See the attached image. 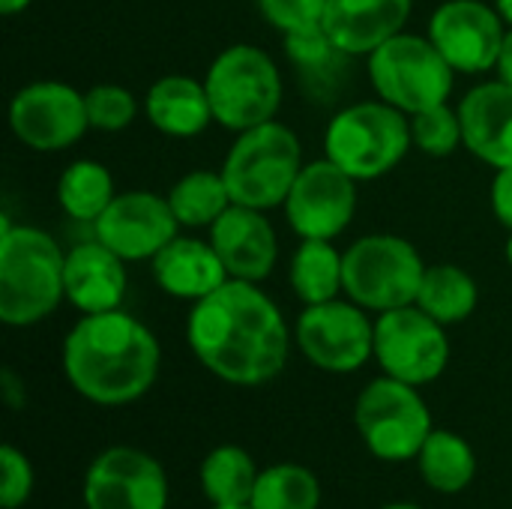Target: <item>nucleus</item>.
<instances>
[{
	"label": "nucleus",
	"mask_w": 512,
	"mask_h": 509,
	"mask_svg": "<svg viewBox=\"0 0 512 509\" xmlns=\"http://www.w3.org/2000/svg\"><path fill=\"white\" fill-rule=\"evenodd\" d=\"M252 509H318L321 507V483L315 471L297 462H279L258 474Z\"/></svg>",
	"instance_id": "29"
},
{
	"label": "nucleus",
	"mask_w": 512,
	"mask_h": 509,
	"mask_svg": "<svg viewBox=\"0 0 512 509\" xmlns=\"http://www.w3.org/2000/svg\"><path fill=\"white\" fill-rule=\"evenodd\" d=\"M150 273L162 294L186 303H198L210 297L231 279L210 240L183 237V234H177L150 261Z\"/></svg>",
	"instance_id": "21"
},
{
	"label": "nucleus",
	"mask_w": 512,
	"mask_h": 509,
	"mask_svg": "<svg viewBox=\"0 0 512 509\" xmlns=\"http://www.w3.org/2000/svg\"><path fill=\"white\" fill-rule=\"evenodd\" d=\"M30 3H33V0H0V12H3L6 18H12V15H18V12H24Z\"/></svg>",
	"instance_id": "38"
},
{
	"label": "nucleus",
	"mask_w": 512,
	"mask_h": 509,
	"mask_svg": "<svg viewBox=\"0 0 512 509\" xmlns=\"http://www.w3.org/2000/svg\"><path fill=\"white\" fill-rule=\"evenodd\" d=\"M165 198H168L180 228H210L234 204L222 171H210V168L186 171L168 189Z\"/></svg>",
	"instance_id": "28"
},
{
	"label": "nucleus",
	"mask_w": 512,
	"mask_h": 509,
	"mask_svg": "<svg viewBox=\"0 0 512 509\" xmlns=\"http://www.w3.org/2000/svg\"><path fill=\"white\" fill-rule=\"evenodd\" d=\"M93 231L96 240L132 264L153 261L180 234V222L165 195L150 189H129L117 192L108 210L93 222Z\"/></svg>",
	"instance_id": "16"
},
{
	"label": "nucleus",
	"mask_w": 512,
	"mask_h": 509,
	"mask_svg": "<svg viewBox=\"0 0 512 509\" xmlns=\"http://www.w3.org/2000/svg\"><path fill=\"white\" fill-rule=\"evenodd\" d=\"M426 267L408 237L366 234L345 249V297L375 315L411 306Z\"/></svg>",
	"instance_id": "8"
},
{
	"label": "nucleus",
	"mask_w": 512,
	"mask_h": 509,
	"mask_svg": "<svg viewBox=\"0 0 512 509\" xmlns=\"http://www.w3.org/2000/svg\"><path fill=\"white\" fill-rule=\"evenodd\" d=\"M33 486H36V471L30 459L15 444H3L0 447V504L3 509L24 507L33 495Z\"/></svg>",
	"instance_id": "34"
},
{
	"label": "nucleus",
	"mask_w": 512,
	"mask_h": 509,
	"mask_svg": "<svg viewBox=\"0 0 512 509\" xmlns=\"http://www.w3.org/2000/svg\"><path fill=\"white\" fill-rule=\"evenodd\" d=\"M9 129L33 153H60L90 129L84 93L54 78L30 81L9 99Z\"/></svg>",
	"instance_id": "12"
},
{
	"label": "nucleus",
	"mask_w": 512,
	"mask_h": 509,
	"mask_svg": "<svg viewBox=\"0 0 512 509\" xmlns=\"http://www.w3.org/2000/svg\"><path fill=\"white\" fill-rule=\"evenodd\" d=\"M282 42H285V51H288V57L294 60V66L303 69V72H324V69H330L339 57H345V54L333 45V39L327 36L324 24L297 30V33H288V36H282Z\"/></svg>",
	"instance_id": "32"
},
{
	"label": "nucleus",
	"mask_w": 512,
	"mask_h": 509,
	"mask_svg": "<svg viewBox=\"0 0 512 509\" xmlns=\"http://www.w3.org/2000/svg\"><path fill=\"white\" fill-rule=\"evenodd\" d=\"M414 0H330L324 30L345 57H369L408 27Z\"/></svg>",
	"instance_id": "19"
},
{
	"label": "nucleus",
	"mask_w": 512,
	"mask_h": 509,
	"mask_svg": "<svg viewBox=\"0 0 512 509\" xmlns=\"http://www.w3.org/2000/svg\"><path fill=\"white\" fill-rule=\"evenodd\" d=\"M411 141H414V150L432 159L453 156L459 147H465L459 108L444 102V105H432L426 111L411 114Z\"/></svg>",
	"instance_id": "30"
},
{
	"label": "nucleus",
	"mask_w": 512,
	"mask_h": 509,
	"mask_svg": "<svg viewBox=\"0 0 512 509\" xmlns=\"http://www.w3.org/2000/svg\"><path fill=\"white\" fill-rule=\"evenodd\" d=\"M186 342L213 378L231 387H264L285 372L294 330L258 282L228 279L192 303Z\"/></svg>",
	"instance_id": "1"
},
{
	"label": "nucleus",
	"mask_w": 512,
	"mask_h": 509,
	"mask_svg": "<svg viewBox=\"0 0 512 509\" xmlns=\"http://www.w3.org/2000/svg\"><path fill=\"white\" fill-rule=\"evenodd\" d=\"M3 396H6V405L9 408H21L24 405V390H18V381H15V372H3Z\"/></svg>",
	"instance_id": "37"
},
{
	"label": "nucleus",
	"mask_w": 512,
	"mask_h": 509,
	"mask_svg": "<svg viewBox=\"0 0 512 509\" xmlns=\"http://www.w3.org/2000/svg\"><path fill=\"white\" fill-rule=\"evenodd\" d=\"M60 366L69 387L99 408H123L150 393L162 348L153 330L123 309L81 315L66 333Z\"/></svg>",
	"instance_id": "2"
},
{
	"label": "nucleus",
	"mask_w": 512,
	"mask_h": 509,
	"mask_svg": "<svg viewBox=\"0 0 512 509\" xmlns=\"http://www.w3.org/2000/svg\"><path fill=\"white\" fill-rule=\"evenodd\" d=\"M357 180L327 156L306 162L282 210L300 240H336L357 216Z\"/></svg>",
	"instance_id": "13"
},
{
	"label": "nucleus",
	"mask_w": 512,
	"mask_h": 509,
	"mask_svg": "<svg viewBox=\"0 0 512 509\" xmlns=\"http://www.w3.org/2000/svg\"><path fill=\"white\" fill-rule=\"evenodd\" d=\"M411 147V117L384 99L345 105L324 129V156L357 183L387 177L402 165Z\"/></svg>",
	"instance_id": "4"
},
{
	"label": "nucleus",
	"mask_w": 512,
	"mask_h": 509,
	"mask_svg": "<svg viewBox=\"0 0 512 509\" xmlns=\"http://www.w3.org/2000/svg\"><path fill=\"white\" fill-rule=\"evenodd\" d=\"M204 87L216 123L234 135L276 120L285 93L276 60L249 42L222 48L207 66Z\"/></svg>",
	"instance_id": "6"
},
{
	"label": "nucleus",
	"mask_w": 512,
	"mask_h": 509,
	"mask_svg": "<svg viewBox=\"0 0 512 509\" xmlns=\"http://www.w3.org/2000/svg\"><path fill=\"white\" fill-rule=\"evenodd\" d=\"M81 498L84 509H168L171 486L159 459L138 447L114 444L90 462Z\"/></svg>",
	"instance_id": "14"
},
{
	"label": "nucleus",
	"mask_w": 512,
	"mask_h": 509,
	"mask_svg": "<svg viewBox=\"0 0 512 509\" xmlns=\"http://www.w3.org/2000/svg\"><path fill=\"white\" fill-rule=\"evenodd\" d=\"M381 509H423V507H417V504H408V501H399V504H387V507H381Z\"/></svg>",
	"instance_id": "40"
},
{
	"label": "nucleus",
	"mask_w": 512,
	"mask_h": 509,
	"mask_svg": "<svg viewBox=\"0 0 512 509\" xmlns=\"http://www.w3.org/2000/svg\"><path fill=\"white\" fill-rule=\"evenodd\" d=\"M66 303L81 315H99L123 306L126 297V261L102 240H84L66 252Z\"/></svg>",
	"instance_id": "20"
},
{
	"label": "nucleus",
	"mask_w": 512,
	"mask_h": 509,
	"mask_svg": "<svg viewBox=\"0 0 512 509\" xmlns=\"http://www.w3.org/2000/svg\"><path fill=\"white\" fill-rule=\"evenodd\" d=\"M354 426L366 450L390 465L420 456L426 438L435 432L432 411L420 387L381 375L369 381L354 405Z\"/></svg>",
	"instance_id": "9"
},
{
	"label": "nucleus",
	"mask_w": 512,
	"mask_h": 509,
	"mask_svg": "<svg viewBox=\"0 0 512 509\" xmlns=\"http://www.w3.org/2000/svg\"><path fill=\"white\" fill-rule=\"evenodd\" d=\"M426 36L459 75H480L498 66L507 24L495 3L444 0L432 12Z\"/></svg>",
	"instance_id": "15"
},
{
	"label": "nucleus",
	"mask_w": 512,
	"mask_h": 509,
	"mask_svg": "<svg viewBox=\"0 0 512 509\" xmlns=\"http://www.w3.org/2000/svg\"><path fill=\"white\" fill-rule=\"evenodd\" d=\"M465 150L489 168H512V84L495 78L471 87L459 102Z\"/></svg>",
	"instance_id": "18"
},
{
	"label": "nucleus",
	"mask_w": 512,
	"mask_h": 509,
	"mask_svg": "<svg viewBox=\"0 0 512 509\" xmlns=\"http://www.w3.org/2000/svg\"><path fill=\"white\" fill-rule=\"evenodd\" d=\"M294 345L315 369L351 375L375 360V321L348 297L303 306L294 324Z\"/></svg>",
	"instance_id": "10"
},
{
	"label": "nucleus",
	"mask_w": 512,
	"mask_h": 509,
	"mask_svg": "<svg viewBox=\"0 0 512 509\" xmlns=\"http://www.w3.org/2000/svg\"><path fill=\"white\" fill-rule=\"evenodd\" d=\"M210 509H252V507H210Z\"/></svg>",
	"instance_id": "42"
},
{
	"label": "nucleus",
	"mask_w": 512,
	"mask_h": 509,
	"mask_svg": "<svg viewBox=\"0 0 512 509\" xmlns=\"http://www.w3.org/2000/svg\"><path fill=\"white\" fill-rule=\"evenodd\" d=\"M372 90L408 117L432 105H444L456 87V69L429 36L402 30L366 57Z\"/></svg>",
	"instance_id": "7"
},
{
	"label": "nucleus",
	"mask_w": 512,
	"mask_h": 509,
	"mask_svg": "<svg viewBox=\"0 0 512 509\" xmlns=\"http://www.w3.org/2000/svg\"><path fill=\"white\" fill-rule=\"evenodd\" d=\"M417 468H420L423 483L432 492L459 495L477 477V453L462 435L447 432V429H435L417 456Z\"/></svg>",
	"instance_id": "26"
},
{
	"label": "nucleus",
	"mask_w": 512,
	"mask_h": 509,
	"mask_svg": "<svg viewBox=\"0 0 512 509\" xmlns=\"http://www.w3.org/2000/svg\"><path fill=\"white\" fill-rule=\"evenodd\" d=\"M414 303L444 327H453L477 312L480 285L459 264H429Z\"/></svg>",
	"instance_id": "24"
},
{
	"label": "nucleus",
	"mask_w": 512,
	"mask_h": 509,
	"mask_svg": "<svg viewBox=\"0 0 512 509\" xmlns=\"http://www.w3.org/2000/svg\"><path fill=\"white\" fill-rule=\"evenodd\" d=\"M258 474L261 468L243 447L222 444L204 456L198 480L210 507H249Z\"/></svg>",
	"instance_id": "25"
},
{
	"label": "nucleus",
	"mask_w": 512,
	"mask_h": 509,
	"mask_svg": "<svg viewBox=\"0 0 512 509\" xmlns=\"http://www.w3.org/2000/svg\"><path fill=\"white\" fill-rule=\"evenodd\" d=\"M507 261H510V267H512V231H510V240H507Z\"/></svg>",
	"instance_id": "41"
},
{
	"label": "nucleus",
	"mask_w": 512,
	"mask_h": 509,
	"mask_svg": "<svg viewBox=\"0 0 512 509\" xmlns=\"http://www.w3.org/2000/svg\"><path fill=\"white\" fill-rule=\"evenodd\" d=\"M375 363L384 375L411 387L435 384L450 366V336L417 303L375 318Z\"/></svg>",
	"instance_id": "11"
},
{
	"label": "nucleus",
	"mask_w": 512,
	"mask_h": 509,
	"mask_svg": "<svg viewBox=\"0 0 512 509\" xmlns=\"http://www.w3.org/2000/svg\"><path fill=\"white\" fill-rule=\"evenodd\" d=\"M117 198L111 171L96 159H75L57 180V204L75 222H96Z\"/></svg>",
	"instance_id": "27"
},
{
	"label": "nucleus",
	"mask_w": 512,
	"mask_h": 509,
	"mask_svg": "<svg viewBox=\"0 0 512 509\" xmlns=\"http://www.w3.org/2000/svg\"><path fill=\"white\" fill-rule=\"evenodd\" d=\"M87 120L96 132H123L138 117V99L120 84H96L84 93Z\"/></svg>",
	"instance_id": "31"
},
{
	"label": "nucleus",
	"mask_w": 512,
	"mask_h": 509,
	"mask_svg": "<svg viewBox=\"0 0 512 509\" xmlns=\"http://www.w3.org/2000/svg\"><path fill=\"white\" fill-rule=\"evenodd\" d=\"M207 231L231 279L261 285L276 270L279 237L273 222L267 219V210L231 204Z\"/></svg>",
	"instance_id": "17"
},
{
	"label": "nucleus",
	"mask_w": 512,
	"mask_h": 509,
	"mask_svg": "<svg viewBox=\"0 0 512 509\" xmlns=\"http://www.w3.org/2000/svg\"><path fill=\"white\" fill-rule=\"evenodd\" d=\"M327 3L330 0H255L261 18L270 27H276L282 36L324 24Z\"/></svg>",
	"instance_id": "33"
},
{
	"label": "nucleus",
	"mask_w": 512,
	"mask_h": 509,
	"mask_svg": "<svg viewBox=\"0 0 512 509\" xmlns=\"http://www.w3.org/2000/svg\"><path fill=\"white\" fill-rule=\"evenodd\" d=\"M489 201H492L495 219L512 231V168H498L495 171L492 189H489Z\"/></svg>",
	"instance_id": "35"
},
{
	"label": "nucleus",
	"mask_w": 512,
	"mask_h": 509,
	"mask_svg": "<svg viewBox=\"0 0 512 509\" xmlns=\"http://www.w3.org/2000/svg\"><path fill=\"white\" fill-rule=\"evenodd\" d=\"M144 114L150 126L168 138H195L216 123L204 81L183 72L162 75L147 87Z\"/></svg>",
	"instance_id": "22"
},
{
	"label": "nucleus",
	"mask_w": 512,
	"mask_h": 509,
	"mask_svg": "<svg viewBox=\"0 0 512 509\" xmlns=\"http://www.w3.org/2000/svg\"><path fill=\"white\" fill-rule=\"evenodd\" d=\"M66 252L36 228L0 216V321L6 327H33L66 300Z\"/></svg>",
	"instance_id": "3"
},
{
	"label": "nucleus",
	"mask_w": 512,
	"mask_h": 509,
	"mask_svg": "<svg viewBox=\"0 0 512 509\" xmlns=\"http://www.w3.org/2000/svg\"><path fill=\"white\" fill-rule=\"evenodd\" d=\"M303 165V144L297 132L279 120H270L237 132L219 171L234 204L273 210L285 204Z\"/></svg>",
	"instance_id": "5"
},
{
	"label": "nucleus",
	"mask_w": 512,
	"mask_h": 509,
	"mask_svg": "<svg viewBox=\"0 0 512 509\" xmlns=\"http://www.w3.org/2000/svg\"><path fill=\"white\" fill-rule=\"evenodd\" d=\"M498 78L512 84V27H507V36H504V48H501V57H498V66H495Z\"/></svg>",
	"instance_id": "36"
},
{
	"label": "nucleus",
	"mask_w": 512,
	"mask_h": 509,
	"mask_svg": "<svg viewBox=\"0 0 512 509\" xmlns=\"http://www.w3.org/2000/svg\"><path fill=\"white\" fill-rule=\"evenodd\" d=\"M288 282L303 306L345 294V252L333 240H300L288 264Z\"/></svg>",
	"instance_id": "23"
},
{
	"label": "nucleus",
	"mask_w": 512,
	"mask_h": 509,
	"mask_svg": "<svg viewBox=\"0 0 512 509\" xmlns=\"http://www.w3.org/2000/svg\"><path fill=\"white\" fill-rule=\"evenodd\" d=\"M495 9H498V15L504 18V24L512 27V0H495Z\"/></svg>",
	"instance_id": "39"
}]
</instances>
